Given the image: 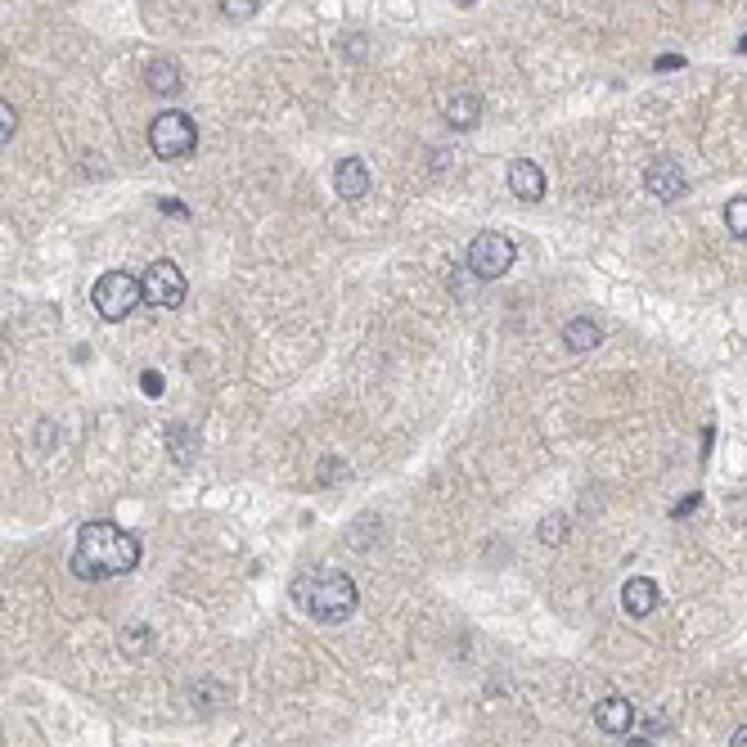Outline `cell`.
Returning a JSON list of instances; mask_svg holds the SVG:
<instances>
[{
  "label": "cell",
  "instance_id": "1",
  "mask_svg": "<svg viewBox=\"0 0 747 747\" xmlns=\"http://www.w3.org/2000/svg\"><path fill=\"white\" fill-rule=\"evenodd\" d=\"M135 563H140V540L117 522L95 518L77 531V549H72V576L77 581H113V576L131 572Z\"/></svg>",
  "mask_w": 747,
  "mask_h": 747
},
{
  "label": "cell",
  "instance_id": "2",
  "mask_svg": "<svg viewBox=\"0 0 747 747\" xmlns=\"http://www.w3.org/2000/svg\"><path fill=\"white\" fill-rule=\"evenodd\" d=\"M293 599L306 617L333 626L356 612V581L347 572H302L293 581Z\"/></svg>",
  "mask_w": 747,
  "mask_h": 747
},
{
  "label": "cell",
  "instance_id": "3",
  "mask_svg": "<svg viewBox=\"0 0 747 747\" xmlns=\"http://www.w3.org/2000/svg\"><path fill=\"white\" fill-rule=\"evenodd\" d=\"M149 149L153 158L162 162H180L189 158V153L198 149V126L189 113H176V108H167V113H158L149 122Z\"/></svg>",
  "mask_w": 747,
  "mask_h": 747
},
{
  "label": "cell",
  "instance_id": "4",
  "mask_svg": "<svg viewBox=\"0 0 747 747\" xmlns=\"http://www.w3.org/2000/svg\"><path fill=\"white\" fill-rule=\"evenodd\" d=\"M90 302H95V311L104 315V320H126V315H131L135 306L144 302L140 279L126 275V270H108V275L95 279V288H90Z\"/></svg>",
  "mask_w": 747,
  "mask_h": 747
},
{
  "label": "cell",
  "instance_id": "5",
  "mask_svg": "<svg viewBox=\"0 0 747 747\" xmlns=\"http://www.w3.org/2000/svg\"><path fill=\"white\" fill-rule=\"evenodd\" d=\"M513 261H518V248H513L509 234L482 230L473 243H468L464 266H468V275H473V279H500L504 270L513 266Z\"/></svg>",
  "mask_w": 747,
  "mask_h": 747
},
{
  "label": "cell",
  "instance_id": "6",
  "mask_svg": "<svg viewBox=\"0 0 747 747\" xmlns=\"http://www.w3.org/2000/svg\"><path fill=\"white\" fill-rule=\"evenodd\" d=\"M140 293H144V302H149V306H162V311H176V306L185 302V275H180V266H176V261L158 257L149 270H144V279H140Z\"/></svg>",
  "mask_w": 747,
  "mask_h": 747
},
{
  "label": "cell",
  "instance_id": "7",
  "mask_svg": "<svg viewBox=\"0 0 747 747\" xmlns=\"http://www.w3.org/2000/svg\"><path fill=\"white\" fill-rule=\"evenodd\" d=\"M644 189L653 198H662V203H671V198H680L689 189V176H684V167L675 158H653L644 167Z\"/></svg>",
  "mask_w": 747,
  "mask_h": 747
},
{
  "label": "cell",
  "instance_id": "8",
  "mask_svg": "<svg viewBox=\"0 0 747 747\" xmlns=\"http://www.w3.org/2000/svg\"><path fill=\"white\" fill-rule=\"evenodd\" d=\"M369 185H374V176H369L365 158H342L338 171H333V189H338V198H347V203H360V198L369 194Z\"/></svg>",
  "mask_w": 747,
  "mask_h": 747
},
{
  "label": "cell",
  "instance_id": "9",
  "mask_svg": "<svg viewBox=\"0 0 747 747\" xmlns=\"http://www.w3.org/2000/svg\"><path fill=\"white\" fill-rule=\"evenodd\" d=\"M509 189H513V198H522V203H540V198H545V171H540L531 158H513L509 162Z\"/></svg>",
  "mask_w": 747,
  "mask_h": 747
},
{
  "label": "cell",
  "instance_id": "10",
  "mask_svg": "<svg viewBox=\"0 0 747 747\" xmlns=\"http://www.w3.org/2000/svg\"><path fill=\"white\" fill-rule=\"evenodd\" d=\"M594 725L603 729V734H612V738H621V734H630V725H635V707H630L626 698H599L594 702Z\"/></svg>",
  "mask_w": 747,
  "mask_h": 747
},
{
  "label": "cell",
  "instance_id": "11",
  "mask_svg": "<svg viewBox=\"0 0 747 747\" xmlns=\"http://www.w3.org/2000/svg\"><path fill=\"white\" fill-rule=\"evenodd\" d=\"M657 599H662V590H657V581H648V576H630V581L621 585V608H626L630 617H653Z\"/></svg>",
  "mask_w": 747,
  "mask_h": 747
},
{
  "label": "cell",
  "instance_id": "12",
  "mask_svg": "<svg viewBox=\"0 0 747 747\" xmlns=\"http://www.w3.org/2000/svg\"><path fill=\"white\" fill-rule=\"evenodd\" d=\"M441 113H446V122L455 126V131H468V126L482 122V99H477L473 90H455V95H446Z\"/></svg>",
  "mask_w": 747,
  "mask_h": 747
},
{
  "label": "cell",
  "instance_id": "13",
  "mask_svg": "<svg viewBox=\"0 0 747 747\" xmlns=\"http://www.w3.org/2000/svg\"><path fill=\"white\" fill-rule=\"evenodd\" d=\"M144 86L153 90V95H176L180 86H185V77H180V63L176 59H153L149 68H144Z\"/></svg>",
  "mask_w": 747,
  "mask_h": 747
},
{
  "label": "cell",
  "instance_id": "14",
  "mask_svg": "<svg viewBox=\"0 0 747 747\" xmlns=\"http://www.w3.org/2000/svg\"><path fill=\"white\" fill-rule=\"evenodd\" d=\"M563 342H567V351H576V356H581V351H594V347H599V342H603V329L590 320V315H576V320L563 324Z\"/></svg>",
  "mask_w": 747,
  "mask_h": 747
},
{
  "label": "cell",
  "instance_id": "15",
  "mask_svg": "<svg viewBox=\"0 0 747 747\" xmlns=\"http://www.w3.org/2000/svg\"><path fill=\"white\" fill-rule=\"evenodd\" d=\"M167 441H171V459H176V464H194L198 437L185 428V423H171V428H167Z\"/></svg>",
  "mask_w": 747,
  "mask_h": 747
},
{
  "label": "cell",
  "instance_id": "16",
  "mask_svg": "<svg viewBox=\"0 0 747 747\" xmlns=\"http://www.w3.org/2000/svg\"><path fill=\"white\" fill-rule=\"evenodd\" d=\"M117 644H122V653L126 657H144L153 648V630L144 626V621H135V626H126L122 630V639H117Z\"/></svg>",
  "mask_w": 747,
  "mask_h": 747
},
{
  "label": "cell",
  "instance_id": "17",
  "mask_svg": "<svg viewBox=\"0 0 747 747\" xmlns=\"http://www.w3.org/2000/svg\"><path fill=\"white\" fill-rule=\"evenodd\" d=\"M536 536H540V545H563V540H567V518H563V513H549V518H540Z\"/></svg>",
  "mask_w": 747,
  "mask_h": 747
},
{
  "label": "cell",
  "instance_id": "18",
  "mask_svg": "<svg viewBox=\"0 0 747 747\" xmlns=\"http://www.w3.org/2000/svg\"><path fill=\"white\" fill-rule=\"evenodd\" d=\"M725 225L734 239H747V198H729L725 203Z\"/></svg>",
  "mask_w": 747,
  "mask_h": 747
},
{
  "label": "cell",
  "instance_id": "19",
  "mask_svg": "<svg viewBox=\"0 0 747 747\" xmlns=\"http://www.w3.org/2000/svg\"><path fill=\"white\" fill-rule=\"evenodd\" d=\"M216 9H221V18H230V23H248V18L257 14V0H216Z\"/></svg>",
  "mask_w": 747,
  "mask_h": 747
},
{
  "label": "cell",
  "instance_id": "20",
  "mask_svg": "<svg viewBox=\"0 0 747 747\" xmlns=\"http://www.w3.org/2000/svg\"><path fill=\"white\" fill-rule=\"evenodd\" d=\"M14 131H18V113H14V104H9V99H0V144L14 140Z\"/></svg>",
  "mask_w": 747,
  "mask_h": 747
},
{
  "label": "cell",
  "instance_id": "21",
  "mask_svg": "<svg viewBox=\"0 0 747 747\" xmlns=\"http://www.w3.org/2000/svg\"><path fill=\"white\" fill-rule=\"evenodd\" d=\"M140 392L144 396H162V392H167V383H162L158 369H144V374H140Z\"/></svg>",
  "mask_w": 747,
  "mask_h": 747
},
{
  "label": "cell",
  "instance_id": "22",
  "mask_svg": "<svg viewBox=\"0 0 747 747\" xmlns=\"http://www.w3.org/2000/svg\"><path fill=\"white\" fill-rule=\"evenodd\" d=\"M653 68H657V72H662V68H684V59H680V54H666V59L653 63Z\"/></svg>",
  "mask_w": 747,
  "mask_h": 747
},
{
  "label": "cell",
  "instance_id": "23",
  "mask_svg": "<svg viewBox=\"0 0 747 747\" xmlns=\"http://www.w3.org/2000/svg\"><path fill=\"white\" fill-rule=\"evenodd\" d=\"M729 747H747V725L734 729V738H729Z\"/></svg>",
  "mask_w": 747,
  "mask_h": 747
},
{
  "label": "cell",
  "instance_id": "24",
  "mask_svg": "<svg viewBox=\"0 0 747 747\" xmlns=\"http://www.w3.org/2000/svg\"><path fill=\"white\" fill-rule=\"evenodd\" d=\"M738 50H743V54H747V36H743V41H738Z\"/></svg>",
  "mask_w": 747,
  "mask_h": 747
},
{
  "label": "cell",
  "instance_id": "25",
  "mask_svg": "<svg viewBox=\"0 0 747 747\" xmlns=\"http://www.w3.org/2000/svg\"><path fill=\"white\" fill-rule=\"evenodd\" d=\"M464 5H468V0H464Z\"/></svg>",
  "mask_w": 747,
  "mask_h": 747
}]
</instances>
